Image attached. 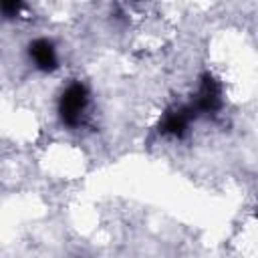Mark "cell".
<instances>
[{
  "instance_id": "cell-1",
  "label": "cell",
  "mask_w": 258,
  "mask_h": 258,
  "mask_svg": "<svg viewBox=\"0 0 258 258\" xmlns=\"http://www.w3.org/2000/svg\"><path fill=\"white\" fill-rule=\"evenodd\" d=\"M87 107H89V91L85 85L81 83H73L69 85L62 95H60V101H58V115H60V121L69 127H79L85 119V113H87Z\"/></svg>"
},
{
  "instance_id": "cell-2",
  "label": "cell",
  "mask_w": 258,
  "mask_h": 258,
  "mask_svg": "<svg viewBox=\"0 0 258 258\" xmlns=\"http://www.w3.org/2000/svg\"><path fill=\"white\" fill-rule=\"evenodd\" d=\"M191 107L196 113H206V115H214L222 109V85L214 75L210 73L202 75Z\"/></svg>"
},
{
  "instance_id": "cell-3",
  "label": "cell",
  "mask_w": 258,
  "mask_h": 258,
  "mask_svg": "<svg viewBox=\"0 0 258 258\" xmlns=\"http://www.w3.org/2000/svg\"><path fill=\"white\" fill-rule=\"evenodd\" d=\"M196 115H198V113L194 111L191 105H175V107H169V109L163 113V117H161L157 129H159L161 135L183 137L185 131H187V127H189V123L194 121Z\"/></svg>"
},
{
  "instance_id": "cell-4",
  "label": "cell",
  "mask_w": 258,
  "mask_h": 258,
  "mask_svg": "<svg viewBox=\"0 0 258 258\" xmlns=\"http://www.w3.org/2000/svg\"><path fill=\"white\" fill-rule=\"evenodd\" d=\"M28 54H30L34 67L40 69V71H44V73L54 71L56 64H58L56 48H54V44H52L50 40H46V38H36V40H32L30 46H28Z\"/></svg>"
}]
</instances>
